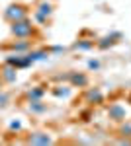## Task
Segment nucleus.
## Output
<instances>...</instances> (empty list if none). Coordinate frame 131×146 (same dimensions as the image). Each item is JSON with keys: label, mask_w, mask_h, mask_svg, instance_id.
Wrapping results in <instances>:
<instances>
[{"label": "nucleus", "mask_w": 131, "mask_h": 146, "mask_svg": "<svg viewBox=\"0 0 131 146\" xmlns=\"http://www.w3.org/2000/svg\"><path fill=\"white\" fill-rule=\"evenodd\" d=\"M18 68H14L12 64H4L2 70H0V76L4 80V84H14L16 80H18V72H16Z\"/></svg>", "instance_id": "obj_5"}, {"label": "nucleus", "mask_w": 131, "mask_h": 146, "mask_svg": "<svg viewBox=\"0 0 131 146\" xmlns=\"http://www.w3.org/2000/svg\"><path fill=\"white\" fill-rule=\"evenodd\" d=\"M28 55L32 56V60L33 62H37V60H47L49 58V51L47 49H37V51H28Z\"/></svg>", "instance_id": "obj_10"}, {"label": "nucleus", "mask_w": 131, "mask_h": 146, "mask_svg": "<svg viewBox=\"0 0 131 146\" xmlns=\"http://www.w3.org/2000/svg\"><path fill=\"white\" fill-rule=\"evenodd\" d=\"M8 101H10V96L0 92V107H6V105H8Z\"/></svg>", "instance_id": "obj_18"}, {"label": "nucleus", "mask_w": 131, "mask_h": 146, "mask_svg": "<svg viewBox=\"0 0 131 146\" xmlns=\"http://www.w3.org/2000/svg\"><path fill=\"white\" fill-rule=\"evenodd\" d=\"M2 86H4V80H2V76H0V90H2Z\"/></svg>", "instance_id": "obj_24"}, {"label": "nucleus", "mask_w": 131, "mask_h": 146, "mask_svg": "<svg viewBox=\"0 0 131 146\" xmlns=\"http://www.w3.org/2000/svg\"><path fill=\"white\" fill-rule=\"evenodd\" d=\"M30 49H32V43H30L28 39H20V41H14V43L10 45V51H14V53H20V55H22V53H28Z\"/></svg>", "instance_id": "obj_8"}, {"label": "nucleus", "mask_w": 131, "mask_h": 146, "mask_svg": "<svg viewBox=\"0 0 131 146\" xmlns=\"http://www.w3.org/2000/svg\"><path fill=\"white\" fill-rule=\"evenodd\" d=\"M49 53H55V55H59V53H65V47L63 45H55L49 49Z\"/></svg>", "instance_id": "obj_21"}, {"label": "nucleus", "mask_w": 131, "mask_h": 146, "mask_svg": "<svg viewBox=\"0 0 131 146\" xmlns=\"http://www.w3.org/2000/svg\"><path fill=\"white\" fill-rule=\"evenodd\" d=\"M69 82L73 86H78V88H84L88 84V76L86 74H78V72H69Z\"/></svg>", "instance_id": "obj_7"}, {"label": "nucleus", "mask_w": 131, "mask_h": 146, "mask_svg": "<svg viewBox=\"0 0 131 146\" xmlns=\"http://www.w3.org/2000/svg\"><path fill=\"white\" fill-rule=\"evenodd\" d=\"M53 96L55 98H71V88H67V86H55Z\"/></svg>", "instance_id": "obj_15"}, {"label": "nucleus", "mask_w": 131, "mask_h": 146, "mask_svg": "<svg viewBox=\"0 0 131 146\" xmlns=\"http://www.w3.org/2000/svg\"><path fill=\"white\" fill-rule=\"evenodd\" d=\"M125 115H127V113H125V107H123L121 103H112L108 107V117L112 121H118V123H120V121H125Z\"/></svg>", "instance_id": "obj_4"}, {"label": "nucleus", "mask_w": 131, "mask_h": 146, "mask_svg": "<svg viewBox=\"0 0 131 146\" xmlns=\"http://www.w3.org/2000/svg\"><path fill=\"white\" fill-rule=\"evenodd\" d=\"M82 121H90V111H84V113H82Z\"/></svg>", "instance_id": "obj_23"}, {"label": "nucleus", "mask_w": 131, "mask_h": 146, "mask_svg": "<svg viewBox=\"0 0 131 146\" xmlns=\"http://www.w3.org/2000/svg\"><path fill=\"white\" fill-rule=\"evenodd\" d=\"M37 12H39V14H43V16H47V18H49V16L53 14V6H51L49 2H41V4L37 6Z\"/></svg>", "instance_id": "obj_16"}, {"label": "nucleus", "mask_w": 131, "mask_h": 146, "mask_svg": "<svg viewBox=\"0 0 131 146\" xmlns=\"http://www.w3.org/2000/svg\"><path fill=\"white\" fill-rule=\"evenodd\" d=\"M88 68H90V70H98L100 68V60H88Z\"/></svg>", "instance_id": "obj_22"}, {"label": "nucleus", "mask_w": 131, "mask_h": 146, "mask_svg": "<svg viewBox=\"0 0 131 146\" xmlns=\"http://www.w3.org/2000/svg\"><path fill=\"white\" fill-rule=\"evenodd\" d=\"M4 18L10 23L18 22V20H24V18H28V8H26L24 4H10V6L4 10Z\"/></svg>", "instance_id": "obj_2"}, {"label": "nucleus", "mask_w": 131, "mask_h": 146, "mask_svg": "<svg viewBox=\"0 0 131 146\" xmlns=\"http://www.w3.org/2000/svg\"><path fill=\"white\" fill-rule=\"evenodd\" d=\"M10 31H12V35H14V37H18V39H30V37H33V33H35L33 23L30 22L28 18L18 20V22H12Z\"/></svg>", "instance_id": "obj_1"}, {"label": "nucleus", "mask_w": 131, "mask_h": 146, "mask_svg": "<svg viewBox=\"0 0 131 146\" xmlns=\"http://www.w3.org/2000/svg\"><path fill=\"white\" fill-rule=\"evenodd\" d=\"M33 18H35V22H39V23H47V16L39 14V12H35V14H33Z\"/></svg>", "instance_id": "obj_20"}, {"label": "nucleus", "mask_w": 131, "mask_h": 146, "mask_svg": "<svg viewBox=\"0 0 131 146\" xmlns=\"http://www.w3.org/2000/svg\"><path fill=\"white\" fill-rule=\"evenodd\" d=\"M43 96H45V88H43V86H33L32 90L28 92V100H30V101L41 100Z\"/></svg>", "instance_id": "obj_12"}, {"label": "nucleus", "mask_w": 131, "mask_h": 146, "mask_svg": "<svg viewBox=\"0 0 131 146\" xmlns=\"http://www.w3.org/2000/svg\"><path fill=\"white\" fill-rule=\"evenodd\" d=\"M73 47H75L77 51H90V49L94 47V41H90V39H80V41H77Z\"/></svg>", "instance_id": "obj_14"}, {"label": "nucleus", "mask_w": 131, "mask_h": 146, "mask_svg": "<svg viewBox=\"0 0 131 146\" xmlns=\"http://www.w3.org/2000/svg\"><path fill=\"white\" fill-rule=\"evenodd\" d=\"M10 131H16V133H18V131H22V121H18V119H16V121H12V123H10Z\"/></svg>", "instance_id": "obj_19"}, {"label": "nucleus", "mask_w": 131, "mask_h": 146, "mask_svg": "<svg viewBox=\"0 0 131 146\" xmlns=\"http://www.w3.org/2000/svg\"><path fill=\"white\" fill-rule=\"evenodd\" d=\"M6 64H12L14 68H28L33 64L32 56L28 55V53H16V55H10L8 58H6Z\"/></svg>", "instance_id": "obj_3"}, {"label": "nucleus", "mask_w": 131, "mask_h": 146, "mask_svg": "<svg viewBox=\"0 0 131 146\" xmlns=\"http://www.w3.org/2000/svg\"><path fill=\"white\" fill-rule=\"evenodd\" d=\"M118 37H120V33H112V35H108V37H104V39H100L98 43H96V47L102 49V51H106L108 47H112L114 43H116L114 39H118Z\"/></svg>", "instance_id": "obj_11"}, {"label": "nucleus", "mask_w": 131, "mask_h": 146, "mask_svg": "<svg viewBox=\"0 0 131 146\" xmlns=\"http://www.w3.org/2000/svg\"><path fill=\"white\" fill-rule=\"evenodd\" d=\"M30 111L35 113V115H41V113L47 111V105H45L41 100H35V101H30Z\"/></svg>", "instance_id": "obj_13"}, {"label": "nucleus", "mask_w": 131, "mask_h": 146, "mask_svg": "<svg viewBox=\"0 0 131 146\" xmlns=\"http://www.w3.org/2000/svg\"><path fill=\"white\" fill-rule=\"evenodd\" d=\"M28 142H30V144H51L53 138L47 135V133H33V135L28 138Z\"/></svg>", "instance_id": "obj_6"}, {"label": "nucleus", "mask_w": 131, "mask_h": 146, "mask_svg": "<svg viewBox=\"0 0 131 146\" xmlns=\"http://www.w3.org/2000/svg\"><path fill=\"white\" fill-rule=\"evenodd\" d=\"M84 98H86L88 103H102V101H104V94H102L98 88H92V90L86 92V96H84Z\"/></svg>", "instance_id": "obj_9"}, {"label": "nucleus", "mask_w": 131, "mask_h": 146, "mask_svg": "<svg viewBox=\"0 0 131 146\" xmlns=\"http://www.w3.org/2000/svg\"><path fill=\"white\" fill-rule=\"evenodd\" d=\"M120 133H121L123 136H131V123H127V125H121Z\"/></svg>", "instance_id": "obj_17"}]
</instances>
